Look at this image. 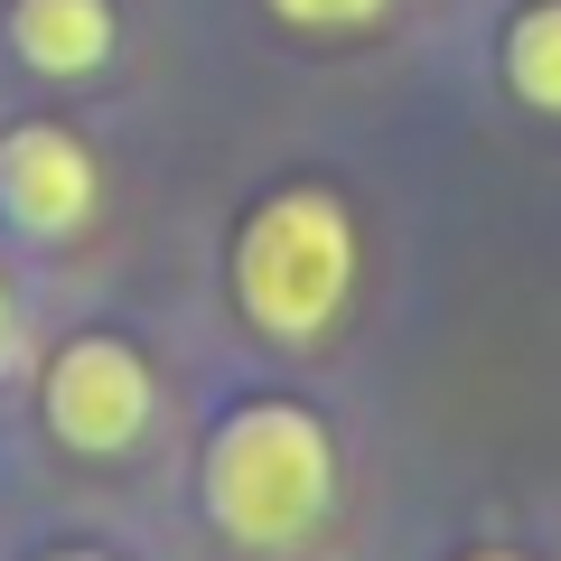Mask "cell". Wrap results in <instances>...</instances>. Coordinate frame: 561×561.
I'll use <instances>...</instances> for the list:
<instances>
[{"instance_id": "277c9868", "label": "cell", "mask_w": 561, "mask_h": 561, "mask_svg": "<svg viewBox=\"0 0 561 561\" xmlns=\"http://www.w3.org/2000/svg\"><path fill=\"white\" fill-rule=\"evenodd\" d=\"M0 216L20 234H76L94 216V160L76 150V131L20 122L0 140Z\"/></svg>"}, {"instance_id": "30bf717a", "label": "cell", "mask_w": 561, "mask_h": 561, "mask_svg": "<svg viewBox=\"0 0 561 561\" xmlns=\"http://www.w3.org/2000/svg\"><path fill=\"white\" fill-rule=\"evenodd\" d=\"M66 561H94V552H66Z\"/></svg>"}, {"instance_id": "52a82bcc", "label": "cell", "mask_w": 561, "mask_h": 561, "mask_svg": "<svg viewBox=\"0 0 561 561\" xmlns=\"http://www.w3.org/2000/svg\"><path fill=\"white\" fill-rule=\"evenodd\" d=\"M280 20H300V28H365L383 10V0H272Z\"/></svg>"}, {"instance_id": "5b68a950", "label": "cell", "mask_w": 561, "mask_h": 561, "mask_svg": "<svg viewBox=\"0 0 561 561\" xmlns=\"http://www.w3.org/2000/svg\"><path fill=\"white\" fill-rule=\"evenodd\" d=\"M10 38L38 76H84V66L113 57V0H20Z\"/></svg>"}, {"instance_id": "3957f363", "label": "cell", "mask_w": 561, "mask_h": 561, "mask_svg": "<svg viewBox=\"0 0 561 561\" xmlns=\"http://www.w3.org/2000/svg\"><path fill=\"white\" fill-rule=\"evenodd\" d=\"M47 421H57L66 449H94V459L131 449L140 421H150V365L122 337H76L47 375Z\"/></svg>"}, {"instance_id": "8992f818", "label": "cell", "mask_w": 561, "mask_h": 561, "mask_svg": "<svg viewBox=\"0 0 561 561\" xmlns=\"http://www.w3.org/2000/svg\"><path fill=\"white\" fill-rule=\"evenodd\" d=\"M505 84H515L534 113H561V0H534V10L505 28Z\"/></svg>"}, {"instance_id": "ba28073f", "label": "cell", "mask_w": 561, "mask_h": 561, "mask_svg": "<svg viewBox=\"0 0 561 561\" xmlns=\"http://www.w3.org/2000/svg\"><path fill=\"white\" fill-rule=\"evenodd\" d=\"M20 365V300H10V280H0V375Z\"/></svg>"}, {"instance_id": "6da1fadb", "label": "cell", "mask_w": 561, "mask_h": 561, "mask_svg": "<svg viewBox=\"0 0 561 561\" xmlns=\"http://www.w3.org/2000/svg\"><path fill=\"white\" fill-rule=\"evenodd\" d=\"M328 486H337V449L300 402H253L206 449V505L234 542H300L328 515Z\"/></svg>"}, {"instance_id": "7a4b0ae2", "label": "cell", "mask_w": 561, "mask_h": 561, "mask_svg": "<svg viewBox=\"0 0 561 561\" xmlns=\"http://www.w3.org/2000/svg\"><path fill=\"white\" fill-rule=\"evenodd\" d=\"M356 280V234H346L328 187H280L234 243V300L272 337H319Z\"/></svg>"}, {"instance_id": "9c48e42d", "label": "cell", "mask_w": 561, "mask_h": 561, "mask_svg": "<svg viewBox=\"0 0 561 561\" xmlns=\"http://www.w3.org/2000/svg\"><path fill=\"white\" fill-rule=\"evenodd\" d=\"M468 561H515V552H468Z\"/></svg>"}]
</instances>
